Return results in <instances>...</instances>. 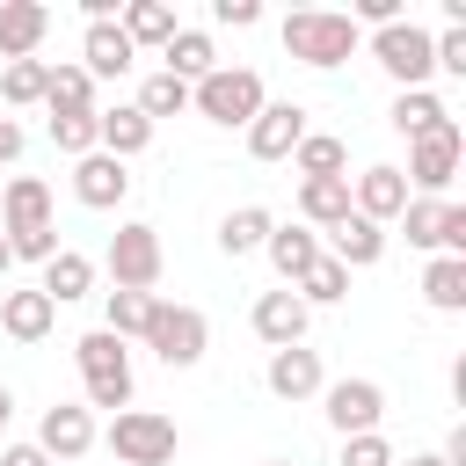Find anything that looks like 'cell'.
<instances>
[{
    "instance_id": "obj_1",
    "label": "cell",
    "mask_w": 466,
    "mask_h": 466,
    "mask_svg": "<svg viewBox=\"0 0 466 466\" xmlns=\"http://www.w3.org/2000/svg\"><path fill=\"white\" fill-rule=\"evenodd\" d=\"M277 36H284V51H291L299 66H320V73L342 66V58H357V44H364V29H357L342 7H291Z\"/></svg>"
},
{
    "instance_id": "obj_2",
    "label": "cell",
    "mask_w": 466,
    "mask_h": 466,
    "mask_svg": "<svg viewBox=\"0 0 466 466\" xmlns=\"http://www.w3.org/2000/svg\"><path fill=\"white\" fill-rule=\"evenodd\" d=\"M262 102H269V95H262V73H255V66H211V73L189 87V109H197L204 124H218V131H248Z\"/></svg>"
},
{
    "instance_id": "obj_3",
    "label": "cell",
    "mask_w": 466,
    "mask_h": 466,
    "mask_svg": "<svg viewBox=\"0 0 466 466\" xmlns=\"http://www.w3.org/2000/svg\"><path fill=\"white\" fill-rule=\"evenodd\" d=\"M73 364H80V379H87V415L95 408H131V350L109 335V328H87L80 342H73Z\"/></svg>"
},
{
    "instance_id": "obj_4",
    "label": "cell",
    "mask_w": 466,
    "mask_h": 466,
    "mask_svg": "<svg viewBox=\"0 0 466 466\" xmlns=\"http://www.w3.org/2000/svg\"><path fill=\"white\" fill-rule=\"evenodd\" d=\"M102 444L116 451V466H175L182 430L167 415H153V408H116L109 430H102Z\"/></svg>"
},
{
    "instance_id": "obj_5",
    "label": "cell",
    "mask_w": 466,
    "mask_h": 466,
    "mask_svg": "<svg viewBox=\"0 0 466 466\" xmlns=\"http://www.w3.org/2000/svg\"><path fill=\"white\" fill-rule=\"evenodd\" d=\"M167 371H189V364H204V350H211V320L197 313V306H175V299H153V320H146V335H138Z\"/></svg>"
},
{
    "instance_id": "obj_6",
    "label": "cell",
    "mask_w": 466,
    "mask_h": 466,
    "mask_svg": "<svg viewBox=\"0 0 466 466\" xmlns=\"http://www.w3.org/2000/svg\"><path fill=\"white\" fill-rule=\"evenodd\" d=\"M102 269H109V284H116V291H153V284H160V269H167V255H160V226L124 218V226L109 233Z\"/></svg>"
},
{
    "instance_id": "obj_7",
    "label": "cell",
    "mask_w": 466,
    "mask_h": 466,
    "mask_svg": "<svg viewBox=\"0 0 466 466\" xmlns=\"http://www.w3.org/2000/svg\"><path fill=\"white\" fill-rule=\"evenodd\" d=\"M371 58H379V73L393 80V87H430V73H437V58H430V29L422 22H386V29H371Z\"/></svg>"
},
{
    "instance_id": "obj_8",
    "label": "cell",
    "mask_w": 466,
    "mask_h": 466,
    "mask_svg": "<svg viewBox=\"0 0 466 466\" xmlns=\"http://www.w3.org/2000/svg\"><path fill=\"white\" fill-rule=\"evenodd\" d=\"M459 160H466V131H459V116H451L444 131L408 138V167H400V182H408L415 197H444V189L459 182Z\"/></svg>"
},
{
    "instance_id": "obj_9",
    "label": "cell",
    "mask_w": 466,
    "mask_h": 466,
    "mask_svg": "<svg viewBox=\"0 0 466 466\" xmlns=\"http://www.w3.org/2000/svg\"><path fill=\"white\" fill-rule=\"evenodd\" d=\"M400 233L422 255H466V204H451V197H408Z\"/></svg>"
},
{
    "instance_id": "obj_10",
    "label": "cell",
    "mask_w": 466,
    "mask_h": 466,
    "mask_svg": "<svg viewBox=\"0 0 466 466\" xmlns=\"http://www.w3.org/2000/svg\"><path fill=\"white\" fill-rule=\"evenodd\" d=\"M320 415L335 437H371L386 415V386L379 379H335V386H320Z\"/></svg>"
},
{
    "instance_id": "obj_11",
    "label": "cell",
    "mask_w": 466,
    "mask_h": 466,
    "mask_svg": "<svg viewBox=\"0 0 466 466\" xmlns=\"http://www.w3.org/2000/svg\"><path fill=\"white\" fill-rule=\"evenodd\" d=\"M306 131H313V124H306V102H262L255 124H248V153H255V160H291Z\"/></svg>"
},
{
    "instance_id": "obj_12",
    "label": "cell",
    "mask_w": 466,
    "mask_h": 466,
    "mask_svg": "<svg viewBox=\"0 0 466 466\" xmlns=\"http://www.w3.org/2000/svg\"><path fill=\"white\" fill-rule=\"evenodd\" d=\"M36 451L58 466V459H87L95 451V415L80 408V400H58V408H44V422H36Z\"/></svg>"
},
{
    "instance_id": "obj_13",
    "label": "cell",
    "mask_w": 466,
    "mask_h": 466,
    "mask_svg": "<svg viewBox=\"0 0 466 466\" xmlns=\"http://www.w3.org/2000/svg\"><path fill=\"white\" fill-rule=\"evenodd\" d=\"M262 386H269L277 400H313V393L328 386V371H320V350H306V342H291V350H269V364H262Z\"/></svg>"
},
{
    "instance_id": "obj_14",
    "label": "cell",
    "mask_w": 466,
    "mask_h": 466,
    "mask_svg": "<svg viewBox=\"0 0 466 466\" xmlns=\"http://www.w3.org/2000/svg\"><path fill=\"white\" fill-rule=\"evenodd\" d=\"M87 80H124L131 66H138V51H131V36L116 29V22H87V36H80V58H73Z\"/></svg>"
},
{
    "instance_id": "obj_15",
    "label": "cell",
    "mask_w": 466,
    "mask_h": 466,
    "mask_svg": "<svg viewBox=\"0 0 466 466\" xmlns=\"http://www.w3.org/2000/svg\"><path fill=\"white\" fill-rule=\"evenodd\" d=\"M153 146V124L138 116V102H116V109H95V153H109V160H138Z\"/></svg>"
},
{
    "instance_id": "obj_16",
    "label": "cell",
    "mask_w": 466,
    "mask_h": 466,
    "mask_svg": "<svg viewBox=\"0 0 466 466\" xmlns=\"http://www.w3.org/2000/svg\"><path fill=\"white\" fill-rule=\"evenodd\" d=\"M73 197H80L87 211H116V204L131 197V167L109 160V153H87V160H73Z\"/></svg>"
},
{
    "instance_id": "obj_17",
    "label": "cell",
    "mask_w": 466,
    "mask_h": 466,
    "mask_svg": "<svg viewBox=\"0 0 466 466\" xmlns=\"http://www.w3.org/2000/svg\"><path fill=\"white\" fill-rule=\"evenodd\" d=\"M350 211L357 218H371V226H386V218H400L408 211V182H400V167H364L357 182H350Z\"/></svg>"
},
{
    "instance_id": "obj_18",
    "label": "cell",
    "mask_w": 466,
    "mask_h": 466,
    "mask_svg": "<svg viewBox=\"0 0 466 466\" xmlns=\"http://www.w3.org/2000/svg\"><path fill=\"white\" fill-rule=\"evenodd\" d=\"M248 320H255V335H262L269 350H291V342H306V328H313V313L299 306V291H291V284H284V291H262Z\"/></svg>"
},
{
    "instance_id": "obj_19",
    "label": "cell",
    "mask_w": 466,
    "mask_h": 466,
    "mask_svg": "<svg viewBox=\"0 0 466 466\" xmlns=\"http://www.w3.org/2000/svg\"><path fill=\"white\" fill-rule=\"evenodd\" d=\"M36 226H51V182H36V175L0 182V233L15 240V233H36Z\"/></svg>"
},
{
    "instance_id": "obj_20",
    "label": "cell",
    "mask_w": 466,
    "mask_h": 466,
    "mask_svg": "<svg viewBox=\"0 0 466 466\" xmlns=\"http://www.w3.org/2000/svg\"><path fill=\"white\" fill-rule=\"evenodd\" d=\"M51 36V7L44 0H0V58H36V44Z\"/></svg>"
},
{
    "instance_id": "obj_21",
    "label": "cell",
    "mask_w": 466,
    "mask_h": 466,
    "mask_svg": "<svg viewBox=\"0 0 466 466\" xmlns=\"http://www.w3.org/2000/svg\"><path fill=\"white\" fill-rule=\"evenodd\" d=\"M262 255H269V269H277L284 284H299V277L320 262V233H313V226H269Z\"/></svg>"
},
{
    "instance_id": "obj_22",
    "label": "cell",
    "mask_w": 466,
    "mask_h": 466,
    "mask_svg": "<svg viewBox=\"0 0 466 466\" xmlns=\"http://www.w3.org/2000/svg\"><path fill=\"white\" fill-rule=\"evenodd\" d=\"M116 29L131 36V51H160L182 22H175V7H167V0H124V7H116Z\"/></svg>"
},
{
    "instance_id": "obj_23",
    "label": "cell",
    "mask_w": 466,
    "mask_h": 466,
    "mask_svg": "<svg viewBox=\"0 0 466 466\" xmlns=\"http://www.w3.org/2000/svg\"><path fill=\"white\" fill-rule=\"evenodd\" d=\"M386 124H393L400 138H430V131L451 124V109H444V95H430V87H400L393 109H386Z\"/></svg>"
},
{
    "instance_id": "obj_24",
    "label": "cell",
    "mask_w": 466,
    "mask_h": 466,
    "mask_svg": "<svg viewBox=\"0 0 466 466\" xmlns=\"http://www.w3.org/2000/svg\"><path fill=\"white\" fill-rule=\"evenodd\" d=\"M36 291H44L51 306H73V299L95 291V262H87L80 248H58V255L44 262V277H36Z\"/></svg>"
},
{
    "instance_id": "obj_25",
    "label": "cell",
    "mask_w": 466,
    "mask_h": 466,
    "mask_svg": "<svg viewBox=\"0 0 466 466\" xmlns=\"http://www.w3.org/2000/svg\"><path fill=\"white\" fill-rule=\"evenodd\" d=\"M342 218H350V175H335V182H299V226L335 233Z\"/></svg>"
},
{
    "instance_id": "obj_26",
    "label": "cell",
    "mask_w": 466,
    "mask_h": 466,
    "mask_svg": "<svg viewBox=\"0 0 466 466\" xmlns=\"http://www.w3.org/2000/svg\"><path fill=\"white\" fill-rule=\"evenodd\" d=\"M51 320H58V306H51V299H44L36 284H29V291H7V299H0V328H7L15 342H44V335H51Z\"/></svg>"
},
{
    "instance_id": "obj_27",
    "label": "cell",
    "mask_w": 466,
    "mask_h": 466,
    "mask_svg": "<svg viewBox=\"0 0 466 466\" xmlns=\"http://www.w3.org/2000/svg\"><path fill=\"white\" fill-rule=\"evenodd\" d=\"M328 240H335L328 255H335L342 269H371V262L386 255V226H371V218H357V211H350V218H342V226H335Z\"/></svg>"
},
{
    "instance_id": "obj_28",
    "label": "cell",
    "mask_w": 466,
    "mask_h": 466,
    "mask_svg": "<svg viewBox=\"0 0 466 466\" xmlns=\"http://www.w3.org/2000/svg\"><path fill=\"white\" fill-rule=\"evenodd\" d=\"M160 58H167L160 73H175V80H189V87L218 66V51H211V36H204V29H175V36L160 44Z\"/></svg>"
},
{
    "instance_id": "obj_29",
    "label": "cell",
    "mask_w": 466,
    "mask_h": 466,
    "mask_svg": "<svg viewBox=\"0 0 466 466\" xmlns=\"http://www.w3.org/2000/svg\"><path fill=\"white\" fill-rule=\"evenodd\" d=\"M44 109L51 116H95V80L80 66H51L44 73Z\"/></svg>"
},
{
    "instance_id": "obj_30",
    "label": "cell",
    "mask_w": 466,
    "mask_h": 466,
    "mask_svg": "<svg viewBox=\"0 0 466 466\" xmlns=\"http://www.w3.org/2000/svg\"><path fill=\"white\" fill-rule=\"evenodd\" d=\"M422 299H430V313H466V255H430Z\"/></svg>"
},
{
    "instance_id": "obj_31",
    "label": "cell",
    "mask_w": 466,
    "mask_h": 466,
    "mask_svg": "<svg viewBox=\"0 0 466 466\" xmlns=\"http://www.w3.org/2000/svg\"><path fill=\"white\" fill-rule=\"evenodd\" d=\"M153 299H160V291H109V299H102V328H109L116 342H138L146 320H153Z\"/></svg>"
},
{
    "instance_id": "obj_32",
    "label": "cell",
    "mask_w": 466,
    "mask_h": 466,
    "mask_svg": "<svg viewBox=\"0 0 466 466\" xmlns=\"http://www.w3.org/2000/svg\"><path fill=\"white\" fill-rule=\"evenodd\" d=\"M342 138H328V131H306L299 138V153H291V167H299V182H335L342 175Z\"/></svg>"
},
{
    "instance_id": "obj_33",
    "label": "cell",
    "mask_w": 466,
    "mask_h": 466,
    "mask_svg": "<svg viewBox=\"0 0 466 466\" xmlns=\"http://www.w3.org/2000/svg\"><path fill=\"white\" fill-rule=\"evenodd\" d=\"M269 226H277V218H269L262 204H240V211L218 218V248H226V255H255V248L269 240Z\"/></svg>"
},
{
    "instance_id": "obj_34",
    "label": "cell",
    "mask_w": 466,
    "mask_h": 466,
    "mask_svg": "<svg viewBox=\"0 0 466 466\" xmlns=\"http://www.w3.org/2000/svg\"><path fill=\"white\" fill-rule=\"evenodd\" d=\"M291 291H299V306H306V313H313V306H335V299H350V269H342V262L320 248V262H313V269H306Z\"/></svg>"
},
{
    "instance_id": "obj_35",
    "label": "cell",
    "mask_w": 466,
    "mask_h": 466,
    "mask_svg": "<svg viewBox=\"0 0 466 466\" xmlns=\"http://www.w3.org/2000/svg\"><path fill=\"white\" fill-rule=\"evenodd\" d=\"M182 109H189V80H175V73H146V87H138V116L160 124V116H182Z\"/></svg>"
},
{
    "instance_id": "obj_36",
    "label": "cell",
    "mask_w": 466,
    "mask_h": 466,
    "mask_svg": "<svg viewBox=\"0 0 466 466\" xmlns=\"http://www.w3.org/2000/svg\"><path fill=\"white\" fill-rule=\"evenodd\" d=\"M44 58H15L7 73H0V95H7V109H29V102H44Z\"/></svg>"
},
{
    "instance_id": "obj_37",
    "label": "cell",
    "mask_w": 466,
    "mask_h": 466,
    "mask_svg": "<svg viewBox=\"0 0 466 466\" xmlns=\"http://www.w3.org/2000/svg\"><path fill=\"white\" fill-rule=\"evenodd\" d=\"M51 146L66 160H87L95 153V116H51Z\"/></svg>"
},
{
    "instance_id": "obj_38",
    "label": "cell",
    "mask_w": 466,
    "mask_h": 466,
    "mask_svg": "<svg viewBox=\"0 0 466 466\" xmlns=\"http://www.w3.org/2000/svg\"><path fill=\"white\" fill-rule=\"evenodd\" d=\"M7 255H15V262H36V269H44V262L58 255V226H36V233H15V240H7Z\"/></svg>"
},
{
    "instance_id": "obj_39",
    "label": "cell",
    "mask_w": 466,
    "mask_h": 466,
    "mask_svg": "<svg viewBox=\"0 0 466 466\" xmlns=\"http://www.w3.org/2000/svg\"><path fill=\"white\" fill-rule=\"evenodd\" d=\"M342 466H393V444L371 430V437H342Z\"/></svg>"
},
{
    "instance_id": "obj_40",
    "label": "cell",
    "mask_w": 466,
    "mask_h": 466,
    "mask_svg": "<svg viewBox=\"0 0 466 466\" xmlns=\"http://www.w3.org/2000/svg\"><path fill=\"white\" fill-rule=\"evenodd\" d=\"M211 22H226V29H255L262 7H255V0H211Z\"/></svg>"
},
{
    "instance_id": "obj_41",
    "label": "cell",
    "mask_w": 466,
    "mask_h": 466,
    "mask_svg": "<svg viewBox=\"0 0 466 466\" xmlns=\"http://www.w3.org/2000/svg\"><path fill=\"white\" fill-rule=\"evenodd\" d=\"M22 146H29V131H22L15 116H0V167H15V160H22Z\"/></svg>"
},
{
    "instance_id": "obj_42",
    "label": "cell",
    "mask_w": 466,
    "mask_h": 466,
    "mask_svg": "<svg viewBox=\"0 0 466 466\" xmlns=\"http://www.w3.org/2000/svg\"><path fill=\"white\" fill-rule=\"evenodd\" d=\"M0 466H51V459H44L36 444H7V451H0Z\"/></svg>"
},
{
    "instance_id": "obj_43",
    "label": "cell",
    "mask_w": 466,
    "mask_h": 466,
    "mask_svg": "<svg viewBox=\"0 0 466 466\" xmlns=\"http://www.w3.org/2000/svg\"><path fill=\"white\" fill-rule=\"evenodd\" d=\"M7 422H15V393L0 386V430H7Z\"/></svg>"
},
{
    "instance_id": "obj_44",
    "label": "cell",
    "mask_w": 466,
    "mask_h": 466,
    "mask_svg": "<svg viewBox=\"0 0 466 466\" xmlns=\"http://www.w3.org/2000/svg\"><path fill=\"white\" fill-rule=\"evenodd\" d=\"M7 269H15V255H7V233H0V277H7Z\"/></svg>"
},
{
    "instance_id": "obj_45",
    "label": "cell",
    "mask_w": 466,
    "mask_h": 466,
    "mask_svg": "<svg viewBox=\"0 0 466 466\" xmlns=\"http://www.w3.org/2000/svg\"><path fill=\"white\" fill-rule=\"evenodd\" d=\"M408 466H444V459H437V451H415V459H408Z\"/></svg>"
},
{
    "instance_id": "obj_46",
    "label": "cell",
    "mask_w": 466,
    "mask_h": 466,
    "mask_svg": "<svg viewBox=\"0 0 466 466\" xmlns=\"http://www.w3.org/2000/svg\"><path fill=\"white\" fill-rule=\"evenodd\" d=\"M262 466H291V459H262Z\"/></svg>"
}]
</instances>
